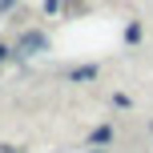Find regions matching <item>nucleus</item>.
Listing matches in <instances>:
<instances>
[{
	"label": "nucleus",
	"mask_w": 153,
	"mask_h": 153,
	"mask_svg": "<svg viewBox=\"0 0 153 153\" xmlns=\"http://www.w3.org/2000/svg\"><path fill=\"white\" fill-rule=\"evenodd\" d=\"M40 48H45V36H40V32H24V36L16 40V53L20 56H32V53H40Z\"/></svg>",
	"instance_id": "f257e3e1"
},
{
	"label": "nucleus",
	"mask_w": 153,
	"mask_h": 153,
	"mask_svg": "<svg viewBox=\"0 0 153 153\" xmlns=\"http://www.w3.org/2000/svg\"><path fill=\"white\" fill-rule=\"evenodd\" d=\"M93 153H105V149H93Z\"/></svg>",
	"instance_id": "39448f33"
},
{
	"label": "nucleus",
	"mask_w": 153,
	"mask_h": 153,
	"mask_svg": "<svg viewBox=\"0 0 153 153\" xmlns=\"http://www.w3.org/2000/svg\"><path fill=\"white\" fill-rule=\"evenodd\" d=\"M4 56H8V48H4V45H0V61H4Z\"/></svg>",
	"instance_id": "20e7f679"
},
{
	"label": "nucleus",
	"mask_w": 153,
	"mask_h": 153,
	"mask_svg": "<svg viewBox=\"0 0 153 153\" xmlns=\"http://www.w3.org/2000/svg\"><path fill=\"white\" fill-rule=\"evenodd\" d=\"M105 141H113V125H101V129L89 137V145H105Z\"/></svg>",
	"instance_id": "f03ea898"
},
{
	"label": "nucleus",
	"mask_w": 153,
	"mask_h": 153,
	"mask_svg": "<svg viewBox=\"0 0 153 153\" xmlns=\"http://www.w3.org/2000/svg\"><path fill=\"white\" fill-rule=\"evenodd\" d=\"M93 76H97L93 69H76V73H73V81H93Z\"/></svg>",
	"instance_id": "7ed1b4c3"
}]
</instances>
